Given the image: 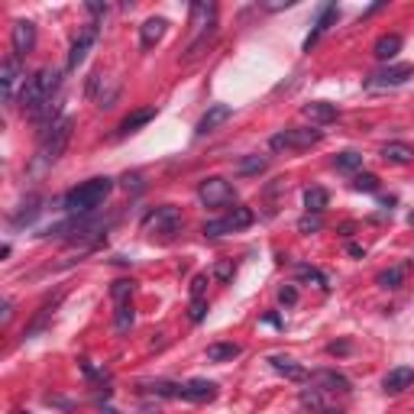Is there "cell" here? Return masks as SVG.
<instances>
[{
    "instance_id": "9c48e42d",
    "label": "cell",
    "mask_w": 414,
    "mask_h": 414,
    "mask_svg": "<svg viewBox=\"0 0 414 414\" xmlns=\"http://www.w3.org/2000/svg\"><path fill=\"white\" fill-rule=\"evenodd\" d=\"M310 388H317L324 395H349V379L340 376L337 369H317L310 372Z\"/></svg>"
},
{
    "instance_id": "83f0119b",
    "label": "cell",
    "mask_w": 414,
    "mask_h": 414,
    "mask_svg": "<svg viewBox=\"0 0 414 414\" xmlns=\"http://www.w3.org/2000/svg\"><path fill=\"white\" fill-rule=\"evenodd\" d=\"M382 288H398V285L405 282V265H392V269H386V272H379L376 279Z\"/></svg>"
},
{
    "instance_id": "8fae6325",
    "label": "cell",
    "mask_w": 414,
    "mask_h": 414,
    "mask_svg": "<svg viewBox=\"0 0 414 414\" xmlns=\"http://www.w3.org/2000/svg\"><path fill=\"white\" fill-rule=\"evenodd\" d=\"M10 42H13V56L23 58L36 49V26L29 19H17L13 23V33H10Z\"/></svg>"
},
{
    "instance_id": "52a82bcc",
    "label": "cell",
    "mask_w": 414,
    "mask_h": 414,
    "mask_svg": "<svg viewBox=\"0 0 414 414\" xmlns=\"http://www.w3.org/2000/svg\"><path fill=\"white\" fill-rule=\"evenodd\" d=\"M320 136L324 133L320 130H285V133H275L272 140H269V146H272L275 152H282V149H310L314 142H320Z\"/></svg>"
},
{
    "instance_id": "1f68e13d",
    "label": "cell",
    "mask_w": 414,
    "mask_h": 414,
    "mask_svg": "<svg viewBox=\"0 0 414 414\" xmlns=\"http://www.w3.org/2000/svg\"><path fill=\"white\" fill-rule=\"evenodd\" d=\"M353 188H356V191H369V194H372V191H379V179L372 175V172H359L356 179H353Z\"/></svg>"
},
{
    "instance_id": "d4e9b609",
    "label": "cell",
    "mask_w": 414,
    "mask_h": 414,
    "mask_svg": "<svg viewBox=\"0 0 414 414\" xmlns=\"http://www.w3.org/2000/svg\"><path fill=\"white\" fill-rule=\"evenodd\" d=\"M243 353V349L236 347V343H210L207 347V359L210 363H226V359H236Z\"/></svg>"
},
{
    "instance_id": "ac0fdd59",
    "label": "cell",
    "mask_w": 414,
    "mask_h": 414,
    "mask_svg": "<svg viewBox=\"0 0 414 414\" xmlns=\"http://www.w3.org/2000/svg\"><path fill=\"white\" fill-rule=\"evenodd\" d=\"M269 366L279 372V376L292 379V382H301V379H308V372H304V366H298L292 356H282V353H275V356H269Z\"/></svg>"
},
{
    "instance_id": "d6986e66",
    "label": "cell",
    "mask_w": 414,
    "mask_h": 414,
    "mask_svg": "<svg viewBox=\"0 0 414 414\" xmlns=\"http://www.w3.org/2000/svg\"><path fill=\"white\" fill-rule=\"evenodd\" d=\"M39 204H42V198H39V194H29V198L19 204L17 214L10 217V226H29L39 214H42V207H39Z\"/></svg>"
},
{
    "instance_id": "7402d4cb",
    "label": "cell",
    "mask_w": 414,
    "mask_h": 414,
    "mask_svg": "<svg viewBox=\"0 0 414 414\" xmlns=\"http://www.w3.org/2000/svg\"><path fill=\"white\" fill-rule=\"evenodd\" d=\"M382 159L395 162V165H408V162H414V149L408 142H386L382 146Z\"/></svg>"
},
{
    "instance_id": "4dcf8cb0",
    "label": "cell",
    "mask_w": 414,
    "mask_h": 414,
    "mask_svg": "<svg viewBox=\"0 0 414 414\" xmlns=\"http://www.w3.org/2000/svg\"><path fill=\"white\" fill-rule=\"evenodd\" d=\"M130 327H133V308L130 301H123L117 304V333H126Z\"/></svg>"
},
{
    "instance_id": "9a60e30c",
    "label": "cell",
    "mask_w": 414,
    "mask_h": 414,
    "mask_svg": "<svg viewBox=\"0 0 414 414\" xmlns=\"http://www.w3.org/2000/svg\"><path fill=\"white\" fill-rule=\"evenodd\" d=\"M230 107H226V104H214V107H207V113L204 117H201V123H198V136H207V133H214L217 126H220V123H226L230 120Z\"/></svg>"
},
{
    "instance_id": "44dd1931",
    "label": "cell",
    "mask_w": 414,
    "mask_h": 414,
    "mask_svg": "<svg viewBox=\"0 0 414 414\" xmlns=\"http://www.w3.org/2000/svg\"><path fill=\"white\" fill-rule=\"evenodd\" d=\"M301 405L310 408L314 414H343L340 408H330L327 401H324V392H317V388H301Z\"/></svg>"
},
{
    "instance_id": "5bb4252c",
    "label": "cell",
    "mask_w": 414,
    "mask_h": 414,
    "mask_svg": "<svg viewBox=\"0 0 414 414\" xmlns=\"http://www.w3.org/2000/svg\"><path fill=\"white\" fill-rule=\"evenodd\" d=\"M181 398H188V401H214L217 386L207 382V379H191V382L181 386Z\"/></svg>"
},
{
    "instance_id": "4fadbf2b",
    "label": "cell",
    "mask_w": 414,
    "mask_h": 414,
    "mask_svg": "<svg viewBox=\"0 0 414 414\" xmlns=\"http://www.w3.org/2000/svg\"><path fill=\"white\" fill-rule=\"evenodd\" d=\"M340 17V10H337V3H324V7L317 10V19H314V29H310V36L304 39V52H310V46L317 42L324 33H327V26L333 23V19Z\"/></svg>"
},
{
    "instance_id": "cb8c5ba5",
    "label": "cell",
    "mask_w": 414,
    "mask_h": 414,
    "mask_svg": "<svg viewBox=\"0 0 414 414\" xmlns=\"http://www.w3.org/2000/svg\"><path fill=\"white\" fill-rule=\"evenodd\" d=\"M398 49H401V36H395V33L376 39V58H382V62H392L398 56Z\"/></svg>"
},
{
    "instance_id": "5b68a950",
    "label": "cell",
    "mask_w": 414,
    "mask_h": 414,
    "mask_svg": "<svg viewBox=\"0 0 414 414\" xmlns=\"http://www.w3.org/2000/svg\"><path fill=\"white\" fill-rule=\"evenodd\" d=\"M253 224V210L249 207H233L226 217H220V220H207L204 224V236H210V240H217V236L224 233H236V230H243V226Z\"/></svg>"
},
{
    "instance_id": "f35d334b",
    "label": "cell",
    "mask_w": 414,
    "mask_h": 414,
    "mask_svg": "<svg viewBox=\"0 0 414 414\" xmlns=\"http://www.w3.org/2000/svg\"><path fill=\"white\" fill-rule=\"evenodd\" d=\"M327 353H333V356H337V353H349V343H330Z\"/></svg>"
},
{
    "instance_id": "f6af8a7d",
    "label": "cell",
    "mask_w": 414,
    "mask_h": 414,
    "mask_svg": "<svg viewBox=\"0 0 414 414\" xmlns=\"http://www.w3.org/2000/svg\"><path fill=\"white\" fill-rule=\"evenodd\" d=\"M411 224H414V210H411Z\"/></svg>"
},
{
    "instance_id": "603a6c76",
    "label": "cell",
    "mask_w": 414,
    "mask_h": 414,
    "mask_svg": "<svg viewBox=\"0 0 414 414\" xmlns=\"http://www.w3.org/2000/svg\"><path fill=\"white\" fill-rule=\"evenodd\" d=\"M304 117L314 123H330V120H337V107L327 101H310V104H304Z\"/></svg>"
},
{
    "instance_id": "74e56055",
    "label": "cell",
    "mask_w": 414,
    "mask_h": 414,
    "mask_svg": "<svg viewBox=\"0 0 414 414\" xmlns=\"http://www.w3.org/2000/svg\"><path fill=\"white\" fill-rule=\"evenodd\" d=\"M204 275H198V279H194V285H191V295H194V298H201V292H204Z\"/></svg>"
},
{
    "instance_id": "2e32d148",
    "label": "cell",
    "mask_w": 414,
    "mask_h": 414,
    "mask_svg": "<svg viewBox=\"0 0 414 414\" xmlns=\"http://www.w3.org/2000/svg\"><path fill=\"white\" fill-rule=\"evenodd\" d=\"M411 386H414V369H408V366L392 369V372L382 379V388H386L388 395H398V392H405V388H411Z\"/></svg>"
},
{
    "instance_id": "ba28073f",
    "label": "cell",
    "mask_w": 414,
    "mask_h": 414,
    "mask_svg": "<svg viewBox=\"0 0 414 414\" xmlns=\"http://www.w3.org/2000/svg\"><path fill=\"white\" fill-rule=\"evenodd\" d=\"M142 224H146V230H156V233L172 236V233H179L181 230V214H179V207L165 204V207H156L152 214H146Z\"/></svg>"
},
{
    "instance_id": "ee69618b",
    "label": "cell",
    "mask_w": 414,
    "mask_h": 414,
    "mask_svg": "<svg viewBox=\"0 0 414 414\" xmlns=\"http://www.w3.org/2000/svg\"><path fill=\"white\" fill-rule=\"evenodd\" d=\"M104 414H117V411H113V408H104Z\"/></svg>"
},
{
    "instance_id": "6da1fadb",
    "label": "cell",
    "mask_w": 414,
    "mask_h": 414,
    "mask_svg": "<svg viewBox=\"0 0 414 414\" xmlns=\"http://www.w3.org/2000/svg\"><path fill=\"white\" fill-rule=\"evenodd\" d=\"M58 85H62V72H58V68H39L36 75L26 81V88L19 91V107L33 117V113L42 110L49 101H56Z\"/></svg>"
},
{
    "instance_id": "7bdbcfd3",
    "label": "cell",
    "mask_w": 414,
    "mask_h": 414,
    "mask_svg": "<svg viewBox=\"0 0 414 414\" xmlns=\"http://www.w3.org/2000/svg\"><path fill=\"white\" fill-rule=\"evenodd\" d=\"M0 320H3V324L10 320V301H3V308H0Z\"/></svg>"
},
{
    "instance_id": "7a4b0ae2",
    "label": "cell",
    "mask_w": 414,
    "mask_h": 414,
    "mask_svg": "<svg viewBox=\"0 0 414 414\" xmlns=\"http://www.w3.org/2000/svg\"><path fill=\"white\" fill-rule=\"evenodd\" d=\"M110 191H113V179H91V181H85V185H78V188L68 191L65 198H62V207H65L68 214L88 217L107 201Z\"/></svg>"
},
{
    "instance_id": "d590c367",
    "label": "cell",
    "mask_w": 414,
    "mask_h": 414,
    "mask_svg": "<svg viewBox=\"0 0 414 414\" xmlns=\"http://www.w3.org/2000/svg\"><path fill=\"white\" fill-rule=\"evenodd\" d=\"M204 314H207V301L204 298H194L191 301V320H204Z\"/></svg>"
},
{
    "instance_id": "ffe728a7",
    "label": "cell",
    "mask_w": 414,
    "mask_h": 414,
    "mask_svg": "<svg viewBox=\"0 0 414 414\" xmlns=\"http://www.w3.org/2000/svg\"><path fill=\"white\" fill-rule=\"evenodd\" d=\"M165 26H169V19H162V17H149V19H146V23L140 26V42H142V49H152V46H156V42L165 36Z\"/></svg>"
},
{
    "instance_id": "8d00e7d4",
    "label": "cell",
    "mask_w": 414,
    "mask_h": 414,
    "mask_svg": "<svg viewBox=\"0 0 414 414\" xmlns=\"http://www.w3.org/2000/svg\"><path fill=\"white\" fill-rule=\"evenodd\" d=\"M279 301H282V304H295V301H298V292H295L292 285H285L282 292H279Z\"/></svg>"
},
{
    "instance_id": "484cf974",
    "label": "cell",
    "mask_w": 414,
    "mask_h": 414,
    "mask_svg": "<svg viewBox=\"0 0 414 414\" xmlns=\"http://www.w3.org/2000/svg\"><path fill=\"white\" fill-rule=\"evenodd\" d=\"M152 117H156V110H152V107H146V110H136L133 117H126V120L120 123V136H126V133H136L140 126H146Z\"/></svg>"
},
{
    "instance_id": "30bf717a",
    "label": "cell",
    "mask_w": 414,
    "mask_h": 414,
    "mask_svg": "<svg viewBox=\"0 0 414 414\" xmlns=\"http://www.w3.org/2000/svg\"><path fill=\"white\" fill-rule=\"evenodd\" d=\"M414 75V65H386L382 72L366 78V88H398Z\"/></svg>"
},
{
    "instance_id": "d6a6232c",
    "label": "cell",
    "mask_w": 414,
    "mask_h": 414,
    "mask_svg": "<svg viewBox=\"0 0 414 414\" xmlns=\"http://www.w3.org/2000/svg\"><path fill=\"white\" fill-rule=\"evenodd\" d=\"M130 295H133V282H126V279H120V282H113V285H110V298H113L117 304L130 301Z\"/></svg>"
},
{
    "instance_id": "60d3db41",
    "label": "cell",
    "mask_w": 414,
    "mask_h": 414,
    "mask_svg": "<svg viewBox=\"0 0 414 414\" xmlns=\"http://www.w3.org/2000/svg\"><path fill=\"white\" fill-rule=\"evenodd\" d=\"M217 275H220V279H230V275H233V265H217Z\"/></svg>"
},
{
    "instance_id": "4316f807",
    "label": "cell",
    "mask_w": 414,
    "mask_h": 414,
    "mask_svg": "<svg viewBox=\"0 0 414 414\" xmlns=\"http://www.w3.org/2000/svg\"><path fill=\"white\" fill-rule=\"evenodd\" d=\"M327 204H330V194L324 188H308L304 191V207H308V214H320Z\"/></svg>"
},
{
    "instance_id": "e0dca14e",
    "label": "cell",
    "mask_w": 414,
    "mask_h": 414,
    "mask_svg": "<svg viewBox=\"0 0 414 414\" xmlns=\"http://www.w3.org/2000/svg\"><path fill=\"white\" fill-rule=\"evenodd\" d=\"M217 19V3H210V0H198V3H191V26L198 29H210Z\"/></svg>"
},
{
    "instance_id": "7c38bea8",
    "label": "cell",
    "mask_w": 414,
    "mask_h": 414,
    "mask_svg": "<svg viewBox=\"0 0 414 414\" xmlns=\"http://www.w3.org/2000/svg\"><path fill=\"white\" fill-rule=\"evenodd\" d=\"M97 42V26L91 23V26H85L81 33H78V39L72 42V49H68V68H78L81 62L88 58V52H91V46Z\"/></svg>"
},
{
    "instance_id": "277c9868",
    "label": "cell",
    "mask_w": 414,
    "mask_h": 414,
    "mask_svg": "<svg viewBox=\"0 0 414 414\" xmlns=\"http://www.w3.org/2000/svg\"><path fill=\"white\" fill-rule=\"evenodd\" d=\"M26 72L19 65L17 56H7L3 58V65H0V94H3V104H13L17 101V91L26 88Z\"/></svg>"
},
{
    "instance_id": "3957f363",
    "label": "cell",
    "mask_w": 414,
    "mask_h": 414,
    "mask_svg": "<svg viewBox=\"0 0 414 414\" xmlns=\"http://www.w3.org/2000/svg\"><path fill=\"white\" fill-rule=\"evenodd\" d=\"M72 117H58L56 126H49L46 133H42V140H39V152H36V159H33V172H46L52 169L58 159H62V152H65L68 140H72Z\"/></svg>"
},
{
    "instance_id": "f1b7e54d",
    "label": "cell",
    "mask_w": 414,
    "mask_h": 414,
    "mask_svg": "<svg viewBox=\"0 0 414 414\" xmlns=\"http://www.w3.org/2000/svg\"><path fill=\"white\" fill-rule=\"evenodd\" d=\"M333 165L343 169V172H356L359 165H363V156H359L356 149H347V152H340L337 159H333Z\"/></svg>"
},
{
    "instance_id": "b9f144b4",
    "label": "cell",
    "mask_w": 414,
    "mask_h": 414,
    "mask_svg": "<svg viewBox=\"0 0 414 414\" xmlns=\"http://www.w3.org/2000/svg\"><path fill=\"white\" fill-rule=\"evenodd\" d=\"M349 256H366V249H363L359 243H349Z\"/></svg>"
},
{
    "instance_id": "8992f818",
    "label": "cell",
    "mask_w": 414,
    "mask_h": 414,
    "mask_svg": "<svg viewBox=\"0 0 414 414\" xmlns=\"http://www.w3.org/2000/svg\"><path fill=\"white\" fill-rule=\"evenodd\" d=\"M198 198H201V204L204 207H226V204H233V198H236V191H233V185L230 181H224V179H204L198 185Z\"/></svg>"
},
{
    "instance_id": "e575fe53",
    "label": "cell",
    "mask_w": 414,
    "mask_h": 414,
    "mask_svg": "<svg viewBox=\"0 0 414 414\" xmlns=\"http://www.w3.org/2000/svg\"><path fill=\"white\" fill-rule=\"evenodd\" d=\"M298 230L301 233H314V230H320V214H308L298 220Z\"/></svg>"
},
{
    "instance_id": "836d02e7",
    "label": "cell",
    "mask_w": 414,
    "mask_h": 414,
    "mask_svg": "<svg viewBox=\"0 0 414 414\" xmlns=\"http://www.w3.org/2000/svg\"><path fill=\"white\" fill-rule=\"evenodd\" d=\"M298 279H304V282H317L320 288H327V279H324L314 265H298Z\"/></svg>"
},
{
    "instance_id": "ab89813d",
    "label": "cell",
    "mask_w": 414,
    "mask_h": 414,
    "mask_svg": "<svg viewBox=\"0 0 414 414\" xmlns=\"http://www.w3.org/2000/svg\"><path fill=\"white\" fill-rule=\"evenodd\" d=\"M88 10H91L94 17H101V13H107V3H88Z\"/></svg>"
},
{
    "instance_id": "f546056e",
    "label": "cell",
    "mask_w": 414,
    "mask_h": 414,
    "mask_svg": "<svg viewBox=\"0 0 414 414\" xmlns=\"http://www.w3.org/2000/svg\"><path fill=\"white\" fill-rule=\"evenodd\" d=\"M265 165H269L265 156H249V159H243L236 169H240V175H259V172H265Z\"/></svg>"
}]
</instances>
